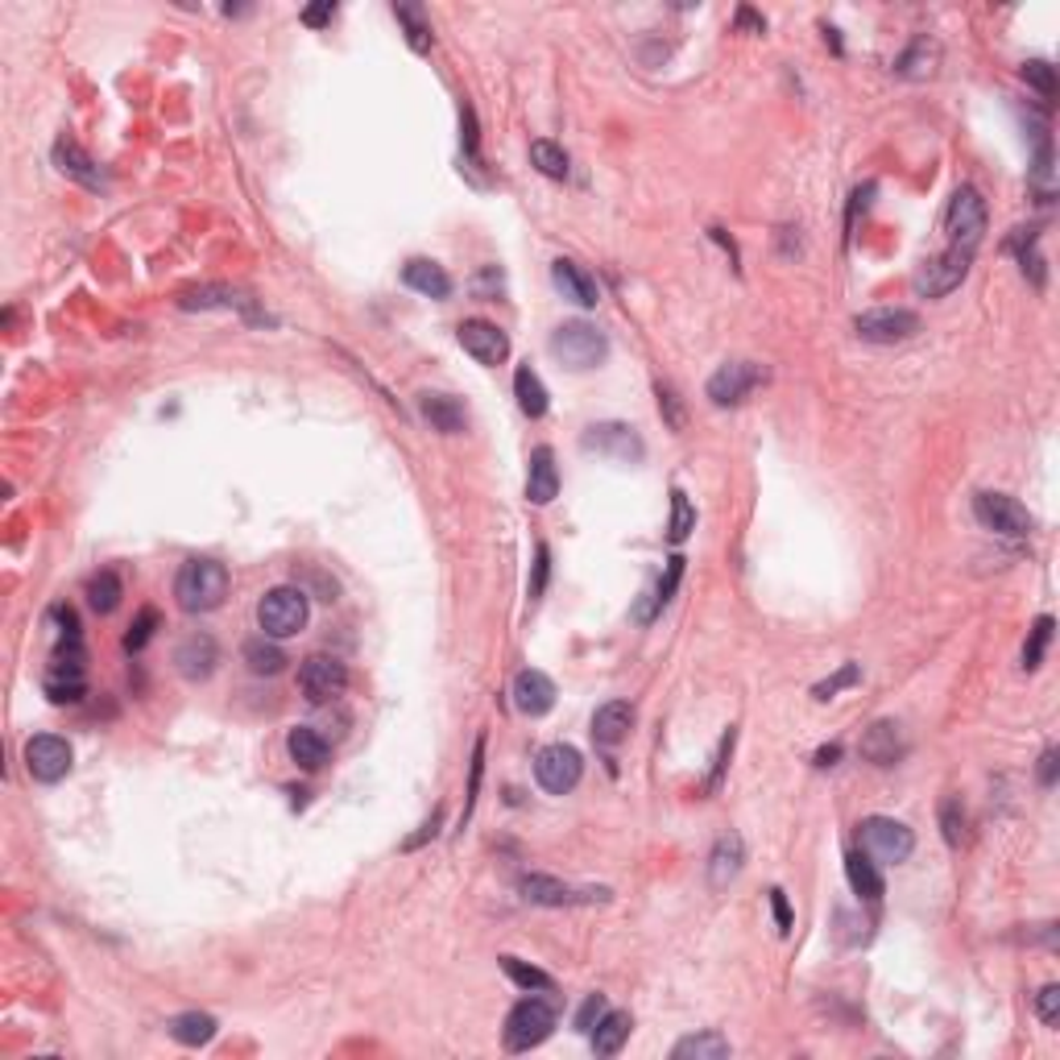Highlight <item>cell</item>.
<instances>
[{
  "label": "cell",
  "mask_w": 1060,
  "mask_h": 1060,
  "mask_svg": "<svg viewBox=\"0 0 1060 1060\" xmlns=\"http://www.w3.org/2000/svg\"><path fill=\"white\" fill-rule=\"evenodd\" d=\"M175 596L187 614H212V609H220L224 596H228V568H224L220 559H207V555L187 559L175 576Z\"/></svg>",
  "instance_id": "1"
},
{
  "label": "cell",
  "mask_w": 1060,
  "mask_h": 1060,
  "mask_svg": "<svg viewBox=\"0 0 1060 1060\" xmlns=\"http://www.w3.org/2000/svg\"><path fill=\"white\" fill-rule=\"evenodd\" d=\"M552 356L559 365H568L576 374L584 369H596L605 356H609V340L596 324H584V319H568L552 331Z\"/></svg>",
  "instance_id": "2"
},
{
  "label": "cell",
  "mask_w": 1060,
  "mask_h": 1060,
  "mask_svg": "<svg viewBox=\"0 0 1060 1060\" xmlns=\"http://www.w3.org/2000/svg\"><path fill=\"white\" fill-rule=\"evenodd\" d=\"M307 593L294 584H278L257 601V626L265 630V639H290L307 626Z\"/></svg>",
  "instance_id": "3"
},
{
  "label": "cell",
  "mask_w": 1060,
  "mask_h": 1060,
  "mask_svg": "<svg viewBox=\"0 0 1060 1060\" xmlns=\"http://www.w3.org/2000/svg\"><path fill=\"white\" fill-rule=\"evenodd\" d=\"M555 1019H559V1011H555L552 998L530 994V998H522V1002H514V1011L506 1015V1048L509 1052H530V1048H539L543 1039L552 1036Z\"/></svg>",
  "instance_id": "4"
},
{
  "label": "cell",
  "mask_w": 1060,
  "mask_h": 1060,
  "mask_svg": "<svg viewBox=\"0 0 1060 1060\" xmlns=\"http://www.w3.org/2000/svg\"><path fill=\"white\" fill-rule=\"evenodd\" d=\"M42 687L46 696H50V705H79L84 701V692H88V667H84V646H79V639L63 642L54 651V659L46 667Z\"/></svg>",
  "instance_id": "5"
},
{
  "label": "cell",
  "mask_w": 1060,
  "mask_h": 1060,
  "mask_svg": "<svg viewBox=\"0 0 1060 1060\" xmlns=\"http://www.w3.org/2000/svg\"><path fill=\"white\" fill-rule=\"evenodd\" d=\"M858 841L870 858L886 861V866H899L916 849V833L907 829L904 820H891V817H866L858 824Z\"/></svg>",
  "instance_id": "6"
},
{
  "label": "cell",
  "mask_w": 1060,
  "mask_h": 1060,
  "mask_svg": "<svg viewBox=\"0 0 1060 1060\" xmlns=\"http://www.w3.org/2000/svg\"><path fill=\"white\" fill-rule=\"evenodd\" d=\"M945 232H949L952 249L977 253L982 232H986V199L977 195L973 187H957V191H952L949 212H945Z\"/></svg>",
  "instance_id": "7"
},
{
  "label": "cell",
  "mask_w": 1060,
  "mask_h": 1060,
  "mask_svg": "<svg viewBox=\"0 0 1060 1060\" xmlns=\"http://www.w3.org/2000/svg\"><path fill=\"white\" fill-rule=\"evenodd\" d=\"M518 891L527 904L539 907H580V904H609V886H572L559 883L552 874H522L518 879Z\"/></svg>",
  "instance_id": "8"
},
{
  "label": "cell",
  "mask_w": 1060,
  "mask_h": 1060,
  "mask_svg": "<svg viewBox=\"0 0 1060 1060\" xmlns=\"http://www.w3.org/2000/svg\"><path fill=\"white\" fill-rule=\"evenodd\" d=\"M973 518H977L982 530L1002 534V539H1027L1032 527H1036L1027 506H1019L1015 497H1007V493H977L973 497Z\"/></svg>",
  "instance_id": "9"
},
{
  "label": "cell",
  "mask_w": 1060,
  "mask_h": 1060,
  "mask_svg": "<svg viewBox=\"0 0 1060 1060\" xmlns=\"http://www.w3.org/2000/svg\"><path fill=\"white\" fill-rule=\"evenodd\" d=\"M970 265H973V253H966V249H952V244H949L945 253L928 257V262L916 269L911 287H916V294H924V299H945L949 290H957L961 282H966Z\"/></svg>",
  "instance_id": "10"
},
{
  "label": "cell",
  "mask_w": 1060,
  "mask_h": 1060,
  "mask_svg": "<svg viewBox=\"0 0 1060 1060\" xmlns=\"http://www.w3.org/2000/svg\"><path fill=\"white\" fill-rule=\"evenodd\" d=\"M580 774H584V758H580L576 746L555 742V746H543V750L534 754V779H539L543 792L568 795L580 783Z\"/></svg>",
  "instance_id": "11"
},
{
  "label": "cell",
  "mask_w": 1060,
  "mask_h": 1060,
  "mask_svg": "<svg viewBox=\"0 0 1060 1060\" xmlns=\"http://www.w3.org/2000/svg\"><path fill=\"white\" fill-rule=\"evenodd\" d=\"M762 381H767V369H762V365H754V361H725L717 374L708 377L705 394L712 406H737V402H746L754 386H762Z\"/></svg>",
  "instance_id": "12"
},
{
  "label": "cell",
  "mask_w": 1060,
  "mask_h": 1060,
  "mask_svg": "<svg viewBox=\"0 0 1060 1060\" xmlns=\"http://www.w3.org/2000/svg\"><path fill=\"white\" fill-rule=\"evenodd\" d=\"M854 328L870 344H904V340H911L920 331V315L907 307H874V311H861L858 319H854Z\"/></svg>",
  "instance_id": "13"
},
{
  "label": "cell",
  "mask_w": 1060,
  "mask_h": 1060,
  "mask_svg": "<svg viewBox=\"0 0 1060 1060\" xmlns=\"http://www.w3.org/2000/svg\"><path fill=\"white\" fill-rule=\"evenodd\" d=\"M299 687H303V696L311 705H328L349 687V667L336 655H311L299 667Z\"/></svg>",
  "instance_id": "14"
},
{
  "label": "cell",
  "mask_w": 1060,
  "mask_h": 1060,
  "mask_svg": "<svg viewBox=\"0 0 1060 1060\" xmlns=\"http://www.w3.org/2000/svg\"><path fill=\"white\" fill-rule=\"evenodd\" d=\"M71 762H75V750H71V742L59 737V733H38V737L25 742V767H29V774L38 783H59V779H66Z\"/></svg>",
  "instance_id": "15"
},
{
  "label": "cell",
  "mask_w": 1060,
  "mask_h": 1060,
  "mask_svg": "<svg viewBox=\"0 0 1060 1060\" xmlns=\"http://www.w3.org/2000/svg\"><path fill=\"white\" fill-rule=\"evenodd\" d=\"M584 447L596 452V456H609V460H626V464L642 460V452H646L639 431L626 427V422H596V427H589L584 431Z\"/></svg>",
  "instance_id": "16"
},
{
  "label": "cell",
  "mask_w": 1060,
  "mask_h": 1060,
  "mask_svg": "<svg viewBox=\"0 0 1060 1060\" xmlns=\"http://www.w3.org/2000/svg\"><path fill=\"white\" fill-rule=\"evenodd\" d=\"M460 349L472 361H481V365H502L509 356V340L506 331L497 328V324H489V319H464L460 324Z\"/></svg>",
  "instance_id": "17"
},
{
  "label": "cell",
  "mask_w": 1060,
  "mask_h": 1060,
  "mask_svg": "<svg viewBox=\"0 0 1060 1060\" xmlns=\"http://www.w3.org/2000/svg\"><path fill=\"white\" fill-rule=\"evenodd\" d=\"M742 866H746V841H742V833L729 829V833L717 837L712 854H708V886L712 891H725L742 874Z\"/></svg>",
  "instance_id": "18"
},
{
  "label": "cell",
  "mask_w": 1060,
  "mask_h": 1060,
  "mask_svg": "<svg viewBox=\"0 0 1060 1060\" xmlns=\"http://www.w3.org/2000/svg\"><path fill=\"white\" fill-rule=\"evenodd\" d=\"M216 662H220V646H216V639L212 634H191V639L178 642L175 651V667L182 680H207L212 671H216Z\"/></svg>",
  "instance_id": "19"
},
{
  "label": "cell",
  "mask_w": 1060,
  "mask_h": 1060,
  "mask_svg": "<svg viewBox=\"0 0 1060 1060\" xmlns=\"http://www.w3.org/2000/svg\"><path fill=\"white\" fill-rule=\"evenodd\" d=\"M552 282H555V290L568 299V303H576V307H596V303H601V287H596V278L584 269V265H576L572 257H559V262H552Z\"/></svg>",
  "instance_id": "20"
},
{
  "label": "cell",
  "mask_w": 1060,
  "mask_h": 1060,
  "mask_svg": "<svg viewBox=\"0 0 1060 1060\" xmlns=\"http://www.w3.org/2000/svg\"><path fill=\"white\" fill-rule=\"evenodd\" d=\"M514 708H518L522 717H543V712H552L555 708L552 676H543V671H534V667L518 671V676H514Z\"/></svg>",
  "instance_id": "21"
},
{
  "label": "cell",
  "mask_w": 1060,
  "mask_h": 1060,
  "mask_svg": "<svg viewBox=\"0 0 1060 1060\" xmlns=\"http://www.w3.org/2000/svg\"><path fill=\"white\" fill-rule=\"evenodd\" d=\"M858 750L866 762L874 767H895L904 758V737H899V725L895 721H874V725L861 733Z\"/></svg>",
  "instance_id": "22"
},
{
  "label": "cell",
  "mask_w": 1060,
  "mask_h": 1060,
  "mask_svg": "<svg viewBox=\"0 0 1060 1060\" xmlns=\"http://www.w3.org/2000/svg\"><path fill=\"white\" fill-rule=\"evenodd\" d=\"M178 307L182 311H207V307H237V311H244L249 319H262L257 311H253V299L244 294V290H237V287H191V290H182L178 294Z\"/></svg>",
  "instance_id": "23"
},
{
  "label": "cell",
  "mask_w": 1060,
  "mask_h": 1060,
  "mask_svg": "<svg viewBox=\"0 0 1060 1060\" xmlns=\"http://www.w3.org/2000/svg\"><path fill=\"white\" fill-rule=\"evenodd\" d=\"M630 725H634V705H630V701H609V705L596 708L593 742L596 746H605V750H614V746H621V742L630 737Z\"/></svg>",
  "instance_id": "24"
},
{
  "label": "cell",
  "mask_w": 1060,
  "mask_h": 1060,
  "mask_svg": "<svg viewBox=\"0 0 1060 1060\" xmlns=\"http://www.w3.org/2000/svg\"><path fill=\"white\" fill-rule=\"evenodd\" d=\"M54 162H59V171H63L66 178L84 182L88 191H100V187H104V175H100V166L91 162L88 150H84L79 141H71V137H59V141H54Z\"/></svg>",
  "instance_id": "25"
},
{
  "label": "cell",
  "mask_w": 1060,
  "mask_h": 1060,
  "mask_svg": "<svg viewBox=\"0 0 1060 1060\" xmlns=\"http://www.w3.org/2000/svg\"><path fill=\"white\" fill-rule=\"evenodd\" d=\"M559 493V468H555L552 447H534L530 452V472H527V497L530 506H547Z\"/></svg>",
  "instance_id": "26"
},
{
  "label": "cell",
  "mask_w": 1060,
  "mask_h": 1060,
  "mask_svg": "<svg viewBox=\"0 0 1060 1060\" xmlns=\"http://www.w3.org/2000/svg\"><path fill=\"white\" fill-rule=\"evenodd\" d=\"M845 879H849V886H854V895L858 899H866V904H879L883 899V874H879V861L870 858L866 849H854V854H845Z\"/></svg>",
  "instance_id": "27"
},
{
  "label": "cell",
  "mask_w": 1060,
  "mask_h": 1060,
  "mask_svg": "<svg viewBox=\"0 0 1060 1060\" xmlns=\"http://www.w3.org/2000/svg\"><path fill=\"white\" fill-rule=\"evenodd\" d=\"M402 282L411 290H419L427 299H447L452 294V278L440 262H427V257H411L402 265Z\"/></svg>",
  "instance_id": "28"
},
{
  "label": "cell",
  "mask_w": 1060,
  "mask_h": 1060,
  "mask_svg": "<svg viewBox=\"0 0 1060 1060\" xmlns=\"http://www.w3.org/2000/svg\"><path fill=\"white\" fill-rule=\"evenodd\" d=\"M419 411H422V419L431 422L440 436H460L464 422H468L464 406L456 402V398H447V394H422Z\"/></svg>",
  "instance_id": "29"
},
{
  "label": "cell",
  "mask_w": 1060,
  "mask_h": 1060,
  "mask_svg": "<svg viewBox=\"0 0 1060 1060\" xmlns=\"http://www.w3.org/2000/svg\"><path fill=\"white\" fill-rule=\"evenodd\" d=\"M630 1027H634V1019L626 1015V1011H605V1015L596 1019L593 1032H589L596 1057H618L621 1048H626V1039H630Z\"/></svg>",
  "instance_id": "30"
},
{
  "label": "cell",
  "mask_w": 1060,
  "mask_h": 1060,
  "mask_svg": "<svg viewBox=\"0 0 1060 1060\" xmlns=\"http://www.w3.org/2000/svg\"><path fill=\"white\" fill-rule=\"evenodd\" d=\"M287 750H290V758L303 767V771H319V767L328 762V754H331L328 742H324V733H319V729H311V725L290 729Z\"/></svg>",
  "instance_id": "31"
},
{
  "label": "cell",
  "mask_w": 1060,
  "mask_h": 1060,
  "mask_svg": "<svg viewBox=\"0 0 1060 1060\" xmlns=\"http://www.w3.org/2000/svg\"><path fill=\"white\" fill-rule=\"evenodd\" d=\"M514 398H518V411L527 415V419H543L547 415V386L539 381V374L530 369V365H522L518 374H514Z\"/></svg>",
  "instance_id": "32"
},
{
  "label": "cell",
  "mask_w": 1060,
  "mask_h": 1060,
  "mask_svg": "<svg viewBox=\"0 0 1060 1060\" xmlns=\"http://www.w3.org/2000/svg\"><path fill=\"white\" fill-rule=\"evenodd\" d=\"M936 63H941V46L928 42V38H916V42L895 59V75H904V79H928V75L936 71Z\"/></svg>",
  "instance_id": "33"
},
{
  "label": "cell",
  "mask_w": 1060,
  "mask_h": 1060,
  "mask_svg": "<svg viewBox=\"0 0 1060 1060\" xmlns=\"http://www.w3.org/2000/svg\"><path fill=\"white\" fill-rule=\"evenodd\" d=\"M166 1032H171L178 1044L199 1048V1044H207V1039L216 1036V1019L203 1015V1011H182V1015H175L171 1023H166Z\"/></svg>",
  "instance_id": "34"
},
{
  "label": "cell",
  "mask_w": 1060,
  "mask_h": 1060,
  "mask_svg": "<svg viewBox=\"0 0 1060 1060\" xmlns=\"http://www.w3.org/2000/svg\"><path fill=\"white\" fill-rule=\"evenodd\" d=\"M676 1060H725L729 1057V1039L721 1032H701V1036H684L671 1048Z\"/></svg>",
  "instance_id": "35"
},
{
  "label": "cell",
  "mask_w": 1060,
  "mask_h": 1060,
  "mask_svg": "<svg viewBox=\"0 0 1060 1060\" xmlns=\"http://www.w3.org/2000/svg\"><path fill=\"white\" fill-rule=\"evenodd\" d=\"M244 662H249L253 676H278V671L287 667V655H282L278 642H265V634H262V639L244 642Z\"/></svg>",
  "instance_id": "36"
},
{
  "label": "cell",
  "mask_w": 1060,
  "mask_h": 1060,
  "mask_svg": "<svg viewBox=\"0 0 1060 1060\" xmlns=\"http://www.w3.org/2000/svg\"><path fill=\"white\" fill-rule=\"evenodd\" d=\"M530 162H534L539 175L568 178V154H564V146H555V141H547V137L530 141Z\"/></svg>",
  "instance_id": "37"
},
{
  "label": "cell",
  "mask_w": 1060,
  "mask_h": 1060,
  "mask_svg": "<svg viewBox=\"0 0 1060 1060\" xmlns=\"http://www.w3.org/2000/svg\"><path fill=\"white\" fill-rule=\"evenodd\" d=\"M121 576L116 572H100L88 580V605L96 609V614H112L116 605H121Z\"/></svg>",
  "instance_id": "38"
},
{
  "label": "cell",
  "mask_w": 1060,
  "mask_h": 1060,
  "mask_svg": "<svg viewBox=\"0 0 1060 1060\" xmlns=\"http://www.w3.org/2000/svg\"><path fill=\"white\" fill-rule=\"evenodd\" d=\"M394 17L406 25V42H411V50L427 54V50H431V25L422 22L419 4H394Z\"/></svg>",
  "instance_id": "39"
},
{
  "label": "cell",
  "mask_w": 1060,
  "mask_h": 1060,
  "mask_svg": "<svg viewBox=\"0 0 1060 1060\" xmlns=\"http://www.w3.org/2000/svg\"><path fill=\"white\" fill-rule=\"evenodd\" d=\"M692 530H696V509H692L684 489H671V527H667V539L671 543H684Z\"/></svg>",
  "instance_id": "40"
},
{
  "label": "cell",
  "mask_w": 1060,
  "mask_h": 1060,
  "mask_svg": "<svg viewBox=\"0 0 1060 1060\" xmlns=\"http://www.w3.org/2000/svg\"><path fill=\"white\" fill-rule=\"evenodd\" d=\"M1048 642H1052V618L1044 614V618H1036L1032 634H1027V642H1023V667H1027V671H1036L1039 662H1044V651H1048Z\"/></svg>",
  "instance_id": "41"
},
{
  "label": "cell",
  "mask_w": 1060,
  "mask_h": 1060,
  "mask_svg": "<svg viewBox=\"0 0 1060 1060\" xmlns=\"http://www.w3.org/2000/svg\"><path fill=\"white\" fill-rule=\"evenodd\" d=\"M1019 75H1023V84H1027V88H1036L1044 100H1052V96H1057V66H1052V63H1044V59H1027Z\"/></svg>",
  "instance_id": "42"
},
{
  "label": "cell",
  "mask_w": 1060,
  "mask_h": 1060,
  "mask_svg": "<svg viewBox=\"0 0 1060 1060\" xmlns=\"http://www.w3.org/2000/svg\"><path fill=\"white\" fill-rule=\"evenodd\" d=\"M680 576H684V555H671L667 559V576L659 580V589H655V596H651V609H646V621L659 614L662 605L676 596V589H680Z\"/></svg>",
  "instance_id": "43"
},
{
  "label": "cell",
  "mask_w": 1060,
  "mask_h": 1060,
  "mask_svg": "<svg viewBox=\"0 0 1060 1060\" xmlns=\"http://www.w3.org/2000/svg\"><path fill=\"white\" fill-rule=\"evenodd\" d=\"M502 970L522 986V990H552L555 982H552V973H543V970H534V966H522L518 957H502Z\"/></svg>",
  "instance_id": "44"
},
{
  "label": "cell",
  "mask_w": 1060,
  "mask_h": 1060,
  "mask_svg": "<svg viewBox=\"0 0 1060 1060\" xmlns=\"http://www.w3.org/2000/svg\"><path fill=\"white\" fill-rule=\"evenodd\" d=\"M941 833H945V841H949L952 849L966 841V808H961L957 795H949V799L941 804Z\"/></svg>",
  "instance_id": "45"
},
{
  "label": "cell",
  "mask_w": 1060,
  "mask_h": 1060,
  "mask_svg": "<svg viewBox=\"0 0 1060 1060\" xmlns=\"http://www.w3.org/2000/svg\"><path fill=\"white\" fill-rule=\"evenodd\" d=\"M154 630H157V609H141L137 621L129 626V634H125V651H129V655L146 651V642L154 639Z\"/></svg>",
  "instance_id": "46"
},
{
  "label": "cell",
  "mask_w": 1060,
  "mask_h": 1060,
  "mask_svg": "<svg viewBox=\"0 0 1060 1060\" xmlns=\"http://www.w3.org/2000/svg\"><path fill=\"white\" fill-rule=\"evenodd\" d=\"M858 680H861V667L858 662H845L837 676H829V680H820V684L812 687V696H817V701H833L841 687H854Z\"/></svg>",
  "instance_id": "47"
},
{
  "label": "cell",
  "mask_w": 1060,
  "mask_h": 1060,
  "mask_svg": "<svg viewBox=\"0 0 1060 1060\" xmlns=\"http://www.w3.org/2000/svg\"><path fill=\"white\" fill-rule=\"evenodd\" d=\"M733 742H737V729L729 725V733H725V737H721V746H717V758H712V774H708V792H717V787L725 783L729 758H733Z\"/></svg>",
  "instance_id": "48"
},
{
  "label": "cell",
  "mask_w": 1060,
  "mask_h": 1060,
  "mask_svg": "<svg viewBox=\"0 0 1060 1060\" xmlns=\"http://www.w3.org/2000/svg\"><path fill=\"white\" fill-rule=\"evenodd\" d=\"M605 1011H609V1007H605V994H589V998H584V1007L576 1011V1032H584V1036H589V1032L596 1027V1019L605 1015Z\"/></svg>",
  "instance_id": "49"
},
{
  "label": "cell",
  "mask_w": 1060,
  "mask_h": 1060,
  "mask_svg": "<svg viewBox=\"0 0 1060 1060\" xmlns=\"http://www.w3.org/2000/svg\"><path fill=\"white\" fill-rule=\"evenodd\" d=\"M1036 1015L1044 1019V1023H1057L1060 1019V986L1057 982L1036 994Z\"/></svg>",
  "instance_id": "50"
},
{
  "label": "cell",
  "mask_w": 1060,
  "mask_h": 1060,
  "mask_svg": "<svg viewBox=\"0 0 1060 1060\" xmlns=\"http://www.w3.org/2000/svg\"><path fill=\"white\" fill-rule=\"evenodd\" d=\"M547 572H552V552H547V547H539V552H534V580H530V601H539V596H543V589H547Z\"/></svg>",
  "instance_id": "51"
},
{
  "label": "cell",
  "mask_w": 1060,
  "mask_h": 1060,
  "mask_svg": "<svg viewBox=\"0 0 1060 1060\" xmlns=\"http://www.w3.org/2000/svg\"><path fill=\"white\" fill-rule=\"evenodd\" d=\"M659 411H667V422H671L676 431H684V411H680V398H676V390H671L667 381H659Z\"/></svg>",
  "instance_id": "52"
},
{
  "label": "cell",
  "mask_w": 1060,
  "mask_h": 1060,
  "mask_svg": "<svg viewBox=\"0 0 1060 1060\" xmlns=\"http://www.w3.org/2000/svg\"><path fill=\"white\" fill-rule=\"evenodd\" d=\"M771 911H774V924H779V932L783 936H792V907H787V895H783V886H774L771 891Z\"/></svg>",
  "instance_id": "53"
},
{
  "label": "cell",
  "mask_w": 1060,
  "mask_h": 1060,
  "mask_svg": "<svg viewBox=\"0 0 1060 1060\" xmlns=\"http://www.w3.org/2000/svg\"><path fill=\"white\" fill-rule=\"evenodd\" d=\"M1039 783H1044V787H1052V783H1057V750H1052V746H1048V750H1044V758H1039Z\"/></svg>",
  "instance_id": "54"
},
{
  "label": "cell",
  "mask_w": 1060,
  "mask_h": 1060,
  "mask_svg": "<svg viewBox=\"0 0 1060 1060\" xmlns=\"http://www.w3.org/2000/svg\"><path fill=\"white\" fill-rule=\"evenodd\" d=\"M336 17V4L331 0H324V4H311L307 13H303V22L307 25H324V22H331Z\"/></svg>",
  "instance_id": "55"
},
{
  "label": "cell",
  "mask_w": 1060,
  "mask_h": 1060,
  "mask_svg": "<svg viewBox=\"0 0 1060 1060\" xmlns=\"http://www.w3.org/2000/svg\"><path fill=\"white\" fill-rule=\"evenodd\" d=\"M737 25H746V29H754V34H767V22H762L754 9H737Z\"/></svg>",
  "instance_id": "56"
},
{
  "label": "cell",
  "mask_w": 1060,
  "mask_h": 1060,
  "mask_svg": "<svg viewBox=\"0 0 1060 1060\" xmlns=\"http://www.w3.org/2000/svg\"><path fill=\"white\" fill-rule=\"evenodd\" d=\"M436 829H440V812H436V817H431V820H427V824H422V833H419V837H411V841H406V849H415V845H422V841H427V837H436Z\"/></svg>",
  "instance_id": "57"
},
{
  "label": "cell",
  "mask_w": 1060,
  "mask_h": 1060,
  "mask_svg": "<svg viewBox=\"0 0 1060 1060\" xmlns=\"http://www.w3.org/2000/svg\"><path fill=\"white\" fill-rule=\"evenodd\" d=\"M837 758H841V746H820L817 767H837Z\"/></svg>",
  "instance_id": "58"
}]
</instances>
